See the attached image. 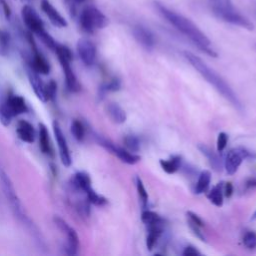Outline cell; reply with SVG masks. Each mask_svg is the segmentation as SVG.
Instances as JSON below:
<instances>
[{
  "mask_svg": "<svg viewBox=\"0 0 256 256\" xmlns=\"http://www.w3.org/2000/svg\"><path fill=\"white\" fill-rule=\"evenodd\" d=\"M106 111H107V114L109 115V117L115 123L121 124V123H124L126 121V118H127L126 113L122 109V107L119 106L117 103H114V102L109 103L106 106Z\"/></svg>",
  "mask_w": 256,
  "mask_h": 256,
  "instance_id": "cell-20",
  "label": "cell"
},
{
  "mask_svg": "<svg viewBox=\"0 0 256 256\" xmlns=\"http://www.w3.org/2000/svg\"><path fill=\"white\" fill-rule=\"evenodd\" d=\"M80 28L89 34L94 33L96 30L105 28L109 20L98 8L92 5L84 7L78 16Z\"/></svg>",
  "mask_w": 256,
  "mask_h": 256,
  "instance_id": "cell-5",
  "label": "cell"
},
{
  "mask_svg": "<svg viewBox=\"0 0 256 256\" xmlns=\"http://www.w3.org/2000/svg\"><path fill=\"white\" fill-rule=\"evenodd\" d=\"M39 147L44 154H47V155L52 154L49 133H48L47 127L42 123L39 124Z\"/></svg>",
  "mask_w": 256,
  "mask_h": 256,
  "instance_id": "cell-21",
  "label": "cell"
},
{
  "mask_svg": "<svg viewBox=\"0 0 256 256\" xmlns=\"http://www.w3.org/2000/svg\"><path fill=\"white\" fill-rule=\"evenodd\" d=\"M54 51L58 57V60L60 62V65L63 69V73L65 76V82L66 86L69 91L71 92H77L80 90V84L71 68L70 62L73 59V55L71 50L62 44H56Z\"/></svg>",
  "mask_w": 256,
  "mask_h": 256,
  "instance_id": "cell-6",
  "label": "cell"
},
{
  "mask_svg": "<svg viewBox=\"0 0 256 256\" xmlns=\"http://www.w3.org/2000/svg\"><path fill=\"white\" fill-rule=\"evenodd\" d=\"M25 1H27V2H32V1H34V0H25Z\"/></svg>",
  "mask_w": 256,
  "mask_h": 256,
  "instance_id": "cell-42",
  "label": "cell"
},
{
  "mask_svg": "<svg viewBox=\"0 0 256 256\" xmlns=\"http://www.w3.org/2000/svg\"><path fill=\"white\" fill-rule=\"evenodd\" d=\"M248 187H256V178H250L246 182Z\"/></svg>",
  "mask_w": 256,
  "mask_h": 256,
  "instance_id": "cell-40",
  "label": "cell"
},
{
  "mask_svg": "<svg viewBox=\"0 0 256 256\" xmlns=\"http://www.w3.org/2000/svg\"><path fill=\"white\" fill-rule=\"evenodd\" d=\"M227 141H228L227 134L225 132H220L217 137V151L218 152H221L224 150V148L227 145Z\"/></svg>",
  "mask_w": 256,
  "mask_h": 256,
  "instance_id": "cell-34",
  "label": "cell"
},
{
  "mask_svg": "<svg viewBox=\"0 0 256 256\" xmlns=\"http://www.w3.org/2000/svg\"><path fill=\"white\" fill-rule=\"evenodd\" d=\"M21 16L26 27L39 38L46 33L42 19L32 6L24 5L21 10Z\"/></svg>",
  "mask_w": 256,
  "mask_h": 256,
  "instance_id": "cell-10",
  "label": "cell"
},
{
  "mask_svg": "<svg viewBox=\"0 0 256 256\" xmlns=\"http://www.w3.org/2000/svg\"><path fill=\"white\" fill-rule=\"evenodd\" d=\"M53 132H54V136H55V139H56V142H57L61 162L64 166L69 167L71 165V162H72L69 147H68L66 138H65V136H64V134L61 130V127H60V125L57 121L53 122Z\"/></svg>",
  "mask_w": 256,
  "mask_h": 256,
  "instance_id": "cell-12",
  "label": "cell"
},
{
  "mask_svg": "<svg viewBox=\"0 0 256 256\" xmlns=\"http://www.w3.org/2000/svg\"><path fill=\"white\" fill-rule=\"evenodd\" d=\"M180 164H181L180 156H172L167 160H163V159L160 160V165L162 169L168 174L175 173L180 168Z\"/></svg>",
  "mask_w": 256,
  "mask_h": 256,
  "instance_id": "cell-23",
  "label": "cell"
},
{
  "mask_svg": "<svg viewBox=\"0 0 256 256\" xmlns=\"http://www.w3.org/2000/svg\"><path fill=\"white\" fill-rule=\"evenodd\" d=\"M0 180H1V185L2 189L4 191V194L8 200V202L11 205V209L14 212V215L26 226L27 229L32 233V235L37 239V241L41 242V237H39V232L37 228L34 226V224L31 222L30 218L26 214L23 205L20 201V199L17 196V193L15 191V188L9 178V176L4 172L0 171Z\"/></svg>",
  "mask_w": 256,
  "mask_h": 256,
  "instance_id": "cell-3",
  "label": "cell"
},
{
  "mask_svg": "<svg viewBox=\"0 0 256 256\" xmlns=\"http://www.w3.org/2000/svg\"><path fill=\"white\" fill-rule=\"evenodd\" d=\"M77 52L81 61L90 66L95 62L96 59V46L92 41L86 38H81L77 42Z\"/></svg>",
  "mask_w": 256,
  "mask_h": 256,
  "instance_id": "cell-13",
  "label": "cell"
},
{
  "mask_svg": "<svg viewBox=\"0 0 256 256\" xmlns=\"http://www.w3.org/2000/svg\"><path fill=\"white\" fill-rule=\"evenodd\" d=\"M11 47V37L10 34L4 30L0 29V56H6Z\"/></svg>",
  "mask_w": 256,
  "mask_h": 256,
  "instance_id": "cell-26",
  "label": "cell"
},
{
  "mask_svg": "<svg viewBox=\"0 0 256 256\" xmlns=\"http://www.w3.org/2000/svg\"><path fill=\"white\" fill-rule=\"evenodd\" d=\"M72 187L77 190L86 193L89 189L92 188L91 186V179L89 175L85 172H77L73 175L71 179Z\"/></svg>",
  "mask_w": 256,
  "mask_h": 256,
  "instance_id": "cell-19",
  "label": "cell"
},
{
  "mask_svg": "<svg viewBox=\"0 0 256 256\" xmlns=\"http://www.w3.org/2000/svg\"><path fill=\"white\" fill-rule=\"evenodd\" d=\"M184 56L188 62L198 71V73L203 78H205L226 100H228L238 111L243 112L244 108L237 94L217 72H215L200 57L196 56L192 52L184 51Z\"/></svg>",
  "mask_w": 256,
  "mask_h": 256,
  "instance_id": "cell-2",
  "label": "cell"
},
{
  "mask_svg": "<svg viewBox=\"0 0 256 256\" xmlns=\"http://www.w3.org/2000/svg\"><path fill=\"white\" fill-rule=\"evenodd\" d=\"M71 133L78 141H82L85 136V128L79 120H74L71 124Z\"/></svg>",
  "mask_w": 256,
  "mask_h": 256,
  "instance_id": "cell-28",
  "label": "cell"
},
{
  "mask_svg": "<svg viewBox=\"0 0 256 256\" xmlns=\"http://www.w3.org/2000/svg\"><path fill=\"white\" fill-rule=\"evenodd\" d=\"M136 187H137V192H138V196L141 201V204L143 208H146L148 205V193L143 185L142 180L139 177H136Z\"/></svg>",
  "mask_w": 256,
  "mask_h": 256,
  "instance_id": "cell-30",
  "label": "cell"
},
{
  "mask_svg": "<svg viewBox=\"0 0 256 256\" xmlns=\"http://www.w3.org/2000/svg\"><path fill=\"white\" fill-rule=\"evenodd\" d=\"M251 220H256V211L252 214V216H251Z\"/></svg>",
  "mask_w": 256,
  "mask_h": 256,
  "instance_id": "cell-41",
  "label": "cell"
},
{
  "mask_svg": "<svg viewBox=\"0 0 256 256\" xmlns=\"http://www.w3.org/2000/svg\"><path fill=\"white\" fill-rule=\"evenodd\" d=\"M119 88H120V83H119V81L116 80V79H114V80H112L111 82H109V83L105 86L104 90H105V91H116V90H118Z\"/></svg>",
  "mask_w": 256,
  "mask_h": 256,
  "instance_id": "cell-37",
  "label": "cell"
},
{
  "mask_svg": "<svg viewBox=\"0 0 256 256\" xmlns=\"http://www.w3.org/2000/svg\"><path fill=\"white\" fill-rule=\"evenodd\" d=\"M88 0H64L66 8L68 9L71 16H75L77 14V9L83 3H86Z\"/></svg>",
  "mask_w": 256,
  "mask_h": 256,
  "instance_id": "cell-32",
  "label": "cell"
},
{
  "mask_svg": "<svg viewBox=\"0 0 256 256\" xmlns=\"http://www.w3.org/2000/svg\"><path fill=\"white\" fill-rule=\"evenodd\" d=\"M154 7L158 13L179 32L185 35L190 41L195 44L201 51L212 57H217V53L211 46L210 39L188 18L169 9L160 2L155 1Z\"/></svg>",
  "mask_w": 256,
  "mask_h": 256,
  "instance_id": "cell-1",
  "label": "cell"
},
{
  "mask_svg": "<svg viewBox=\"0 0 256 256\" xmlns=\"http://www.w3.org/2000/svg\"><path fill=\"white\" fill-rule=\"evenodd\" d=\"M32 60H31V68L37 73L46 75L50 71V65L48 61L44 58V56L38 52L36 49L35 44L33 43V54H32Z\"/></svg>",
  "mask_w": 256,
  "mask_h": 256,
  "instance_id": "cell-17",
  "label": "cell"
},
{
  "mask_svg": "<svg viewBox=\"0 0 256 256\" xmlns=\"http://www.w3.org/2000/svg\"><path fill=\"white\" fill-rule=\"evenodd\" d=\"M41 9L54 26L58 28L67 27L68 23L66 19L59 13V11L51 4L49 0H41Z\"/></svg>",
  "mask_w": 256,
  "mask_h": 256,
  "instance_id": "cell-15",
  "label": "cell"
},
{
  "mask_svg": "<svg viewBox=\"0 0 256 256\" xmlns=\"http://www.w3.org/2000/svg\"><path fill=\"white\" fill-rule=\"evenodd\" d=\"M182 254H183L184 256H198V255H200L201 253H200L196 248H194V247H192V246H187V247L184 248Z\"/></svg>",
  "mask_w": 256,
  "mask_h": 256,
  "instance_id": "cell-36",
  "label": "cell"
},
{
  "mask_svg": "<svg viewBox=\"0 0 256 256\" xmlns=\"http://www.w3.org/2000/svg\"><path fill=\"white\" fill-rule=\"evenodd\" d=\"M223 191H224V195L226 197H231L232 193H233V186H232V183L230 182H227L225 184V186H223Z\"/></svg>",
  "mask_w": 256,
  "mask_h": 256,
  "instance_id": "cell-38",
  "label": "cell"
},
{
  "mask_svg": "<svg viewBox=\"0 0 256 256\" xmlns=\"http://www.w3.org/2000/svg\"><path fill=\"white\" fill-rule=\"evenodd\" d=\"M243 244L248 249L256 248V233L253 231L245 233L243 237Z\"/></svg>",
  "mask_w": 256,
  "mask_h": 256,
  "instance_id": "cell-33",
  "label": "cell"
},
{
  "mask_svg": "<svg viewBox=\"0 0 256 256\" xmlns=\"http://www.w3.org/2000/svg\"><path fill=\"white\" fill-rule=\"evenodd\" d=\"M0 2H1V5H2V7H3V11H4L5 16H6L7 18H9L10 15H11V10H10L9 6L6 4V2H5L4 0H0Z\"/></svg>",
  "mask_w": 256,
  "mask_h": 256,
  "instance_id": "cell-39",
  "label": "cell"
},
{
  "mask_svg": "<svg viewBox=\"0 0 256 256\" xmlns=\"http://www.w3.org/2000/svg\"><path fill=\"white\" fill-rule=\"evenodd\" d=\"M207 198L215 205V206H222L223 205V185L222 183H218L214 186L209 193L207 194Z\"/></svg>",
  "mask_w": 256,
  "mask_h": 256,
  "instance_id": "cell-24",
  "label": "cell"
},
{
  "mask_svg": "<svg viewBox=\"0 0 256 256\" xmlns=\"http://www.w3.org/2000/svg\"><path fill=\"white\" fill-rule=\"evenodd\" d=\"M211 181V173L208 170H204L200 173L196 187H195V192L197 194H201L207 191L209 184Z\"/></svg>",
  "mask_w": 256,
  "mask_h": 256,
  "instance_id": "cell-25",
  "label": "cell"
},
{
  "mask_svg": "<svg viewBox=\"0 0 256 256\" xmlns=\"http://www.w3.org/2000/svg\"><path fill=\"white\" fill-rule=\"evenodd\" d=\"M28 78L30 85L36 94V96L43 102L48 101L47 93H46V84L42 82L40 77L38 76V73L35 72L34 70L28 71Z\"/></svg>",
  "mask_w": 256,
  "mask_h": 256,
  "instance_id": "cell-16",
  "label": "cell"
},
{
  "mask_svg": "<svg viewBox=\"0 0 256 256\" xmlns=\"http://www.w3.org/2000/svg\"><path fill=\"white\" fill-rule=\"evenodd\" d=\"M54 222L58 229L66 235V241H65V252L67 255L73 256L78 253L79 250V237L77 232L74 228L68 225V223L63 220L62 218L55 216Z\"/></svg>",
  "mask_w": 256,
  "mask_h": 256,
  "instance_id": "cell-8",
  "label": "cell"
},
{
  "mask_svg": "<svg viewBox=\"0 0 256 256\" xmlns=\"http://www.w3.org/2000/svg\"><path fill=\"white\" fill-rule=\"evenodd\" d=\"M255 48H256V45H255Z\"/></svg>",
  "mask_w": 256,
  "mask_h": 256,
  "instance_id": "cell-43",
  "label": "cell"
},
{
  "mask_svg": "<svg viewBox=\"0 0 256 256\" xmlns=\"http://www.w3.org/2000/svg\"><path fill=\"white\" fill-rule=\"evenodd\" d=\"M141 219L147 225H150V224H153V223H156V222H159L162 220V218L157 213L150 211V210L143 211L142 215H141Z\"/></svg>",
  "mask_w": 256,
  "mask_h": 256,
  "instance_id": "cell-31",
  "label": "cell"
},
{
  "mask_svg": "<svg viewBox=\"0 0 256 256\" xmlns=\"http://www.w3.org/2000/svg\"><path fill=\"white\" fill-rule=\"evenodd\" d=\"M124 145L130 152H138L140 149V141L138 137L134 135H127L124 137Z\"/></svg>",
  "mask_w": 256,
  "mask_h": 256,
  "instance_id": "cell-27",
  "label": "cell"
},
{
  "mask_svg": "<svg viewBox=\"0 0 256 256\" xmlns=\"http://www.w3.org/2000/svg\"><path fill=\"white\" fill-rule=\"evenodd\" d=\"M212 10L217 18L226 23L247 30L254 29V24L235 8L231 0H218L217 2L212 3Z\"/></svg>",
  "mask_w": 256,
  "mask_h": 256,
  "instance_id": "cell-4",
  "label": "cell"
},
{
  "mask_svg": "<svg viewBox=\"0 0 256 256\" xmlns=\"http://www.w3.org/2000/svg\"><path fill=\"white\" fill-rule=\"evenodd\" d=\"M97 142L99 143V145L103 146L106 150H108L109 152L113 153L114 155H116L121 161L127 163V164H135L140 160V156H138L137 154L130 152L129 150H125L119 146H116L114 143L110 142L109 140L97 136Z\"/></svg>",
  "mask_w": 256,
  "mask_h": 256,
  "instance_id": "cell-11",
  "label": "cell"
},
{
  "mask_svg": "<svg viewBox=\"0 0 256 256\" xmlns=\"http://www.w3.org/2000/svg\"><path fill=\"white\" fill-rule=\"evenodd\" d=\"M187 218H188V222H191V223H194L200 227H203L204 226V223L202 221V219L196 215L195 213L191 212V211H188L187 212Z\"/></svg>",
  "mask_w": 256,
  "mask_h": 256,
  "instance_id": "cell-35",
  "label": "cell"
},
{
  "mask_svg": "<svg viewBox=\"0 0 256 256\" xmlns=\"http://www.w3.org/2000/svg\"><path fill=\"white\" fill-rule=\"evenodd\" d=\"M27 111V106L23 97L12 95L0 104V122L7 126L13 117L23 114Z\"/></svg>",
  "mask_w": 256,
  "mask_h": 256,
  "instance_id": "cell-7",
  "label": "cell"
},
{
  "mask_svg": "<svg viewBox=\"0 0 256 256\" xmlns=\"http://www.w3.org/2000/svg\"><path fill=\"white\" fill-rule=\"evenodd\" d=\"M16 133L20 140L26 143H32L35 140V130L32 124L26 120H20L17 123Z\"/></svg>",
  "mask_w": 256,
  "mask_h": 256,
  "instance_id": "cell-18",
  "label": "cell"
},
{
  "mask_svg": "<svg viewBox=\"0 0 256 256\" xmlns=\"http://www.w3.org/2000/svg\"><path fill=\"white\" fill-rule=\"evenodd\" d=\"M255 157H256V154L254 152H251L244 147L232 148L228 151L226 155V158L224 161L225 169L228 174L233 175L234 173H236V171L238 170L239 166L241 165L244 159L255 158Z\"/></svg>",
  "mask_w": 256,
  "mask_h": 256,
  "instance_id": "cell-9",
  "label": "cell"
},
{
  "mask_svg": "<svg viewBox=\"0 0 256 256\" xmlns=\"http://www.w3.org/2000/svg\"><path fill=\"white\" fill-rule=\"evenodd\" d=\"M86 196H87V200L88 202L94 204V205H97V206H102V205H105L107 203V200L106 198H104L103 196L99 195L98 193H96L93 188L89 189L86 193Z\"/></svg>",
  "mask_w": 256,
  "mask_h": 256,
  "instance_id": "cell-29",
  "label": "cell"
},
{
  "mask_svg": "<svg viewBox=\"0 0 256 256\" xmlns=\"http://www.w3.org/2000/svg\"><path fill=\"white\" fill-rule=\"evenodd\" d=\"M132 35L135 40L146 50H152L155 46V37L153 33L142 25H135L132 28Z\"/></svg>",
  "mask_w": 256,
  "mask_h": 256,
  "instance_id": "cell-14",
  "label": "cell"
},
{
  "mask_svg": "<svg viewBox=\"0 0 256 256\" xmlns=\"http://www.w3.org/2000/svg\"><path fill=\"white\" fill-rule=\"evenodd\" d=\"M198 148H199V150L207 157V159H208V161H209L211 167H212L214 170H216V171H221V169H222V164H221V160H220L219 156H218L213 150H211L208 146H206V145H204V144L199 145Z\"/></svg>",
  "mask_w": 256,
  "mask_h": 256,
  "instance_id": "cell-22",
  "label": "cell"
}]
</instances>
